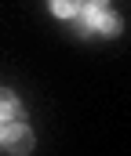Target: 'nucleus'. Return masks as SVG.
Segmentation results:
<instances>
[{"label":"nucleus","instance_id":"obj_5","mask_svg":"<svg viewBox=\"0 0 131 156\" xmlns=\"http://www.w3.org/2000/svg\"><path fill=\"white\" fill-rule=\"evenodd\" d=\"M47 11L62 22H73L80 11H84V0H47Z\"/></svg>","mask_w":131,"mask_h":156},{"label":"nucleus","instance_id":"obj_2","mask_svg":"<svg viewBox=\"0 0 131 156\" xmlns=\"http://www.w3.org/2000/svg\"><path fill=\"white\" fill-rule=\"evenodd\" d=\"M95 33L98 37H120L124 33V18L117 15V11H95Z\"/></svg>","mask_w":131,"mask_h":156},{"label":"nucleus","instance_id":"obj_6","mask_svg":"<svg viewBox=\"0 0 131 156\" xmlns=\"http://www.w3.org/2000/svg\"><path fill=\"white\" fill-rule=\"evenodd\" d=\"M87 4H91V7H106L109 0H87Z\"/></svg>","mask_w":131,"mask_h":156},{"label":"nucleus","instance_id":"obj_1","mask_svg":"<svg viewBox=\"0 0 131 156\" xmlns=\"http://www.w3.org/2000/svg\"><path fill=\"white\" fill-rule=\"evenodd\" d=\"M33 145H37V138H33V131H29L22 120L0 127V149H7L11 156H29V153H33Z\"/></svg>","mask_w":131,"mask_h":156},{"label":"nucleus","instance_id":"obj_3","mask_svg":"<svg viewBox=\"0 0 131 156\" xmlns=\"http://www.w3.org/2000/svg\"><path fill=\"white\" fill-rule=\"evenodd\" d=\"M95 11L98 7H91V4H84V11L69 22V33L73 37H80V40H87V37H95Z\"/></svg>","mask_w":131,"mask_h":156},{"label":"nucleus","instance_id":"obj_4","mask_svg":"<svg viewBox=\"0 0 131 156\" xmlns=\"http://www.w3.org/2000/svg\"><path fill=\"white\" fill-rule=\"evenodd\" d=\"M22 120V102L15 98V91L0 87V123H15Z\"/></svg>","mask_w":131,"mask_h":156}]
</instances>
